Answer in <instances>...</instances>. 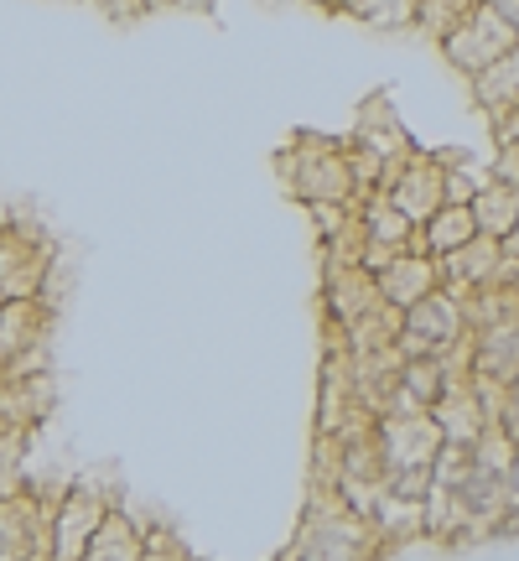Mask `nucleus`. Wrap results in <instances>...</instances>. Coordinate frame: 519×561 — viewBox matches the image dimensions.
Returning <instances> with one entry per match:
<instances>
[{
	"instance_id": "nucleus-1",
	"label": "nucleus",
	"mask_w": 519,
	"mask_h": 561,
	"mask_svg": "<svg viewBox=\"0 0 519 561\" xmlns=\"http://www.w3.org/2000/svg\"><path fill=\"white\" fill-rule=\"evenodd\" d=\"M281 177L286 192L302 209H358V183L349 166V140H328V136H302L281 151Z\"/></svg>"
},
{
	"instance_id": "nucleus-2",
	"label": "nucleus",
	"mask_w": 519,
	"mask_h": 561,
	"mask_svg": "<svg viewBox=\"0 0 519 561\" xmlns=\"http://www.w3.org/2000/svg\"><path fill=\"white\" fill-rule=\"evenodd\" d=\"M379 546H384V536L375 531V520H364L332 489L312 484V504L302 510L291 561H379Z\"/></svg>"
},
{
	"instance_id": "nucleus-3",
	"label": "nucleus",
	"mask_w": 519,
	"mask_h": 561,
	"mask_svg": "<svg viewBox=\"0 0 519 561\" xmlns=\"http://www.w3.org/2000/svg\"><path fill=\"white\" fill-rule=\"evenodd\" d=\"M468 338H472L468 312H463V297H457L452 286L421 297L416 307H405V317H401L405 359H447V353H457Z\"/></svg>"
},
{
	"instance_id": "nucleus-4",
	"label": "nucleus",
	"mask_w": 519,
	"mask_h": 561,
	"mask_svg": "<svg viewBox=\"0 0 519 561\" xmlns=\"http://www.w3.org/2000/svg\"><path fill=\"white\" fill-rule=\"evenodd\" d=\"M436 47H442V58H447L463 78H478V73H489L494 63H504L509 52H519V32L498 16L494 5H478V11L463 16Z\"/></svg>"
},
{
	"instance_id": "nucleus-5",
	"label": "nucleus",
	"mask_w": 519,
	"mask_h": 561,
	"mask_svg": "<svg viewBox=\"0 0 519 561\" xmlns=\"http://www.w3.org/2000/svg\"><path fill=\"white\" fill-rule=\"evenodd\" d=\"M379 192H390V203L421 229L431 213L447 203V162H442V151H405L401 162L384 166V183Z\"/></svg>"
},
{
	"instance_id": "nucleus-6",
	"label": "nucleus",
	"mask_w": 519,
	"mask_h": 561,
	"mask_svg": "<svg viewBox=\"0 0 519 561\" xmlns=\"http://www.w3.org/2000/svg\"><path fill=\"white\" fill-rule=\"evenodd\" d=\"M52 271V245L31 229L26 219H5L0 224V291L5 302H26L42 297Z\"/></svg>"
},
{
	"instance_id": "nucleus-7",
	"label": "nucleus",
	"mask_w": 519,
	"mask_h": 561,
	"mask_svg": "<svg viewBox=\"0 0 519 561\" xmlns=\"http://www.w3.org/2000/svg\"><path fill=\"white\" fill-rule=\"evenodd\" d=\"M110 510H115V499H104V494L89 489V484H73V489H63V494H58V514H52L48 557L52 561H78L89 546H94L99 531H104Z\"/></svg>"
},
{
	"instance_id": "nucleus-8",
	"label": "nucleus",
	"mask_w": 519,
	"mask_h": 561,
	"mask_svg": "<svg viewBox=\"0 0 519 561\" xmlns=\"http://www.w3.org/2000/svg\"><path fill=\"white\" fill-rule=\"evenodd\" d=\"M369 276H375V286H379V302L405 312V307H416L421 297L442 291V260L421 255V250H401V255L379 260Z\"/></svg>"
},
{
	"instance_id": "nucleus-9",
	"label": "nucleus",
	"mask_w": 519,
	"mask_h": 561,
	"mask_svg": "<svg viewBox=\"0 0 519 561\" xmlns=\"http://www.w3.org/2000/svg\"><path fill=\"white\" fill-rule=\"evenodd\" d=\"M468 370L489 390H504L509 379H519V317H498L489 327H472Z\"/></svg>"
},
{
	"instance_id": "nucleus-10",
	"label": "nucleus",
	"mask_w": 519,
	"mask_h": 561,
	"mask_svg": "<svg viewBox=\"0 0 519 561\" xmlns=\"http://www.w3.org/2000/svg\"><path fill=\"white\" fill-rule=\"evenodd\" d=\"M472 239H478L472 203H442V209H436L421 229H416L410 250H421V255H431V260H447V255H457L463 245H472Z\"/></svg>"
},
{
	"instance_id": "nucleus-11",
	"label": "nucleus",
	"mask_w": 519,
	"mask_h": 561,
	"mask_svg": "<svg viewBox=\"0 0 519 561\" xmlns=\"http://www.w3.org/2000/svg\"><path fill=\"white\" fill-rule=\"evenodd\" d=\"M141 557H145V525L115 504L110 520H104V531L94 536V546L78 561H141Z\"/></svg>"
},
{
	"instance_id": "nucleus-12",
	"label": "nucleus",
	"mask_w": 519,
	"mask_h": 561,
	"mask_svg": "<svg viewBox=\"0 0 519 561\" xmlns=\"http://www.w3.org/2000/svg\"><path fill=\"white\" fill-rule=\"evenodd\" d=\"M472 219H478V234H489V239H509L515 234V224H519V187H509V183H494L489 177V187L472 198Z\"/></svg>"
},
{
	"instance_id": "nucleus-13",
	"label": "nucleus",
	"mask_w": 519,
	"mask_h": 561,
	"mask_svg": "<svg viewBox=\"0 0 519 561\" xmlns=\"http://www.w3.org/2000/svg\"><path fill=\"white\" fill-rule=\"evenodd\" d=\"M416 5L421 0H343V16L379 26V32H405V26H416Z\"/></svg>"
},
{
	"instance_id": "nucleus-14",
	"label": "nucleus",
	"mask_w": 519,
	"mask_h": 561,
	"mask_svg": "<svg viewBox=\"0 0 519 561\" xmlns=\"http://www.w3.org/2000/svg\"><path fill=\"white\" fill-rule=\"evenodd\" d=\"M478 5H483V0H421V5H416V26H421L426 37L442 42L452 26L463 22V16H472Z\"/></svg>"
},
{
	"instance_id": "nucleus-15",
	"label": "nucleus",
	"mask_w": 519,
	"mask_h": 561,
	"mask_svg": "<svg viewBox=\"0 0 519 561\" xmlns=\"http://www.w3.org/2000/svg\"><path fill=\"white\" fill-rule=\"evenodd\" d=\"M447 162V203H472L489 187V166H472L463 151H442Z\"/></svg>"
},
{
	"instance_id": "nucleus-16",
	"label": "nucleus",
	"mask_w": 519,
	"mask_h": 561,
	"mask_svg": "<svg viewBox=\"0 0 519 561\" xmlns=\"http://www.w3.org/2000/svg\"><path fill=\"white\" fill-rule=\"evenodd\" d=\"M141 561H198L177 536H166L162 525H145V557Z\"/></svg>"
},
{
	"instance_id": "nucleus-17",
	"label": "nucleus",
	"mask_w": 519,
	"mask_h": 561,
	"mask_svg": "<svg viewBox=\"0 0 519 561\" xmlns=\"http://www.w3.org/2000/svg\"><path fill=\"white\" fill-rule=\"evenodd\" d=\"M494 421L504 426V437H509V442H519V379H509V385L498 390V411H494Z\"/></svg>"
},
{
	"instance_id": "nucleus-18",
	"label": "nucleus",
	"mask_w": 519,
	"mask_h": 561,
	"mask_svg": "<svg viewBox=\"0 0 519 561\" xmlns=\"http://www.w3.org/2000/svg\"><path fill=\"white\" fill-rule=\"evenodd\" d=\"M489 177L519 187V140H498V157H494V166H489Z\"/></svg>"
},
{
	"instance_id": "nucleus-19",
	"label": "nucleus",
	"mask_w": 519,
	"mask_h": 561,
	"mask_svg": "<svg viewBox=\"0 0 519 561\" xmlns=\"http://www.w3.org/2000/svg\"><path fill=\"white\" fill-rule=\"evenodd\" d=\"M483 5H494L498 16H504V22H509V26L519 32V0H483Z\"/></svg>"
},
{
	"instance_id": "nucleus-20",
	"label": "nucleus",
	"mask_w": 519,
	"mask_h": 561,
	"mask_svg": "<svg viewBox=\"0 0 519 561\" xmlns=\"http://www.w3.org/2000/svg\"><path fill=\"white\" fill-rule=\"evenodd\" d=\"M0 561H26V551L11 536H5V531H0Z\"/></svg>"
},
{
	"instance_id": "nucleus-21",
	"label": "nucleus",
	"mask_w": 519,
	"mask_h": 561,
	"mask_svg": "<svg viewBox=\"0 0 519 561\" xmlns=\"http://www.w3.org/2000/svg\"><path fill=\"white\" fill-rule=\"evenodd\" d=\"M504 255H515V260H519V224H515V234L504 239Z\"/></svg>"
},
{
	"instance_id": "nucleus-22",
	"label": "nucleus",
	"mask_w": 519,
	"mask_h": 561,
	"mask_svg": "<svg viewBox=\"0 0 519 561\" xmlns=\"http://www.w3.org/2000/svg\"><path fill=\"white\" fill-rule=\"evenodd\" d=\"M166 5H182V0H141V11H166Z\"/></svg>"
},
{
	"instance_id": "nucleus-23",
	"label": "nucleus",
	"mask_w": 519,
	"mask_h": 561,
	"mask_svg": "<svg viewBox=\"0 0 519 561\" xmlns=\"http://www.w3.org/2000/svg\"><path fill=\"white\" fill-rule=\"evenodd\" d=\"M307 5H317V11H343V0H307Z\"/></svg>"
},
{
	"instance_id": "nucleus-24",
	"label": "nucleus",
	"mask_w": 519,
	"mask_h": 561,
	"mask_svg": "<svg viewBox=\"0 0 519 561\" xmlns=\"http://www.w3.org/2000/svg\"><path fill=\"white\" fill-rule=\"evenodd\" d=\"M26 561H52V557H48V551H37V557H26Z\"/></svg>"
},
{
	"instance_id": "nucleus-25",
	"label": "nucleus",
	"mask_w": 519,
	"mask_h": 561,
	"mask_svg": "<svg viewBox=\"0 0 519 561\" xmlns=\"http://www.w3.org/2000/svg\"><path fill=\"white\" fill-rule=\"evenodd\" d=\"M276 561H291V551H281V557H276Z\"/></svg>"
},
{
	"instance_id": "nucleus-26",
	"label": "nucleus",
	"mask_w": 519,
	"mask_h": 561,
	"mask_svg": "<svg viewBox=\"0 0 519 561\" xmlns=\"http://www.w3.org/2000/svg\"><path fill=\"white\" fill-rule=\"evenodd\" d=\"M0 312H5V291H0Z\"/></svg>"
},
{
	"instance_id": "nucleus-27",
	"label": "nucleus",
	"mask_w": 519,
	"mask_h": 561,
	"mask_svg": "<svg viewBox=\"0 0 519 561\" xmlns=\"http://www.w3.org/2000/svg\"><path fill=\"white\" fill-rule=\"evenodd\" d=\"M276 5H281V0H276Z\"/></svg>"
}]
</instances>
